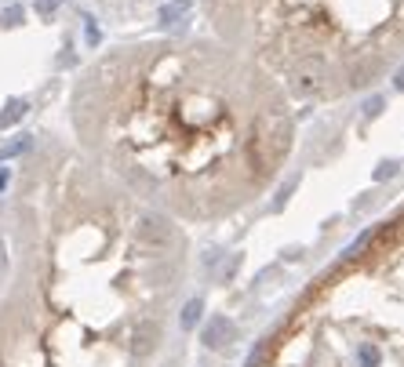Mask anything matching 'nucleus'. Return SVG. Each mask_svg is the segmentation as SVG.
Segmentation results:
<instances>
[{
	"mask_svg": "<svg viewBox=\"0 0 404 367\" xmlns=\"http://www.w3.org/2000/svg\"><path fill=\"white\" fill-rule=\"evenodd\" d=\"M70 179L23 222L0 298V367H146L164 345L179 233L157 207Z\"/></svg>",
	"mask_w": 404,
	"mask_h": 367,
	"instance_id": "obj_1",
	"label": "nucleus"
},
{
	"mask_svg": "<svg viewBox=\"0 0 404 367\" xmlns=\"http://www.w3.org/2000/svg\"><path fill=\"white\" fill-rule=\"evenodd\" d=\"M321 80H324V62L321 58H303L299 70H295V91L313 95V91H321Z\"/></svg>",
	"mask_w": 404,
	"mask_h": 367,
	"instance_id": "obj_2",
	"label": "nucleus"
},
{
	"mask_svg": "<svg viewBox=\"0 0 404 367\" xmlns=\"http://www.w3.org/2000/svg\"><path fill=\"white\" fill-rule=\"evenodd\" d=\"M204 345L208 349H226V345L237 338V328H233V320L229 316H211L208 323H204Z\"/></svg>",
	"mask_w": 404,
	"mask_h": 367,
	"instance_id": "obj_3",
	"label": "nucleus"
},
{
	"mask_svg": "<svg viewBox=\"0 0 404 367\" xmlns=\"http://www.w3.org/2000/svg\"><path fill=\"white\" fill-rule=\"evenodd\" d=\"M201 309H204V302L201 298H189L186 306H182V313H179V323H182V331H189L197 323V316H201Z\"/></svg>",
	"mask_w": 404,
	"mask_h": 367,
	"instance_id": "obj_4",
	"label": "nucleus"
},
{
	"mask_svg": "<svg viewBox=\"0 0 404 367\" xmlns=\"http://www.w3.org/2000/svg\"><path fill=\"white\" fill-rule=\"evenodd\" d=\"M189 8H194V0H172V4H168L164 11H160V22H175L179 15H186Z\"/></svg>",
	"mask_w": 404,
	"mask_h": 367,
	"instance_id": "obj_5",
	"label": "nucleus"
},
{
	"mask_svg": "<svg viewBox=\"0 0 404 367\" xmlns=\"http://www.w3.org/2000/svg\"><path fill=\"white\" fill-rule=\"evenodd\" d=\"M30 149H33V139H30V135H18V142H11V146H4V149H0V160L18 157V153H30Z\"/></svg>",
	"mask_w": 404,
	"mask_h": 367,
	"instance_id": "obj_6",
	"label": "nucleus"
},
{
	"mask_svg": "<svg viewBox=\"0 0 404 367\" xmlns=\"http://www.w3.org/2000/svg\"><path fill=\"white\" fill-rule=\"evenodd\" d=\"M18 117H26V102H8V113L0 117V127H8V124H15Z\"/></svg>",
	"mask_w": 404,
	"mask_h": 367,
	"instance_id": "obj_7",
	"label": "nucleus"
},
{
	"mask_svg": "<svg viewBox=\"0 0 404 367\" xmlns=\"http://www.w3.org/2000/svg\"><path fill=\"white\" fill-rule=\"evenodd\" d=\"M357 360H360V367H379V349L375 345H360Z\"/></svg>",
	"mask_w": 404,
	"mask_h": 367,
	"instance_id": "obj_8",
	"label": "nucleus"
},
{
	"mask_svg": "<svg viewBox=\"0 0 404 367\" xmlns=\"http://www.w3.org/2000/svg\"><path fill=\"white\" fill-rule=\"evenodd\" d=\"M299 186V179H288L284 186H281V193H277V200H273V211H281L284 204H288V197H291V189Z\"/></svg>",
	"mask_w": 404,
	"mask_h": 367,
	"instance_id": "obj_9",
	"label": "nucleus"
},
{
	"mask_svg": "<svg viewBox=\"0 0 404 367\" xmlns=\"http://www.w3.org/2000/svg\"><path fill=\"white\" fill-rule=\"evenodd\" d=\"M397 160H386V164H379V171H375V182H386V179H393L397 175Z\"/></svg>",
	"mask_w": 404,
	"mask_h": 367,
	"instance_id": "obj_10",
	"label": "nucleus"
},
{
	"mask_svg": "<svg viewBox=\"0 0 404 367\" xmlns=\"http://www.w3.org/2000/svg\"><path fill=\"white\" fill-rule=\"evenodd\" d=\"M55 8H58V0H37V11L40 15H51Z\"/></svg>",
	"mask_w": 404,
	"mask_h": 367,
	"instance_id": "obj_11",
	"label": "nucleus"
},
{
	"mask_svg": "<svg viewBox=\"0 0 404 367\" xmlns=\"http://www.w3.org/2000/svg\"><path fill=\"white\" fill-rule=\"evenodd\" d=\"M18 18H23V11H18V8L4 11V26H18Z\"/></svg>",
	"mask_w": 404,
	"mask_h": 367,
	"instance_id": "obj_12",
	"label": "nucleus"
},
{
	"mask_svg": "<svg viewBox=\"0 0 404 367\" xmlns=\"http://www.w3.org/2000/svg\"><path fill=\"white\" fill-rule=\"evenodd\" d=\"M379 110H382V98H372V102H368V110H365V113H368V117H375Z\"/></svg>",
	"mask_w": 404,
	"mask_h": 367,
	"instance_id": "obj_13",
	"label": "nucleus"
},
{
	"mask_svg": "<svg viewBox=\"0 0 404 367\" xmlns=\"http://www.w3.org/2000/svg\"><path fill=\"white\" fill-rule=\"evenodd\" d=\"M393 88H397V91H404V66H400V70H397V77H393Z\"/></svg>",
	"mask_w": 404,
	"mask_h": 367,
	"instance_id": "obj_14",
	"label": "nucleus"
},
{
	"mask_svg": "<svg viewBox=\"0 0 404 367\" xmlns=\"http://www.w3.org/2000/svg\"><path fill=\"white\" fill-rule=\"evenodd\" d=\"M8 262V258H4V244H0V266H4Z\"/></svg>",
	"mask_w": 404,
	"mask_h": 367,
	"instance_id": "obj_15",
	"label": "nucleus"
}]
</instances>
